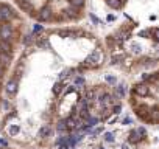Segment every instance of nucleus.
<instances>
[{
	"mask_svg": "<svg viewBox=\"0 0 159 149\" xmlns=\"http://www.w3.org/2000/svg\"><path fill=\"white\" fill-rule=\"evenodd\" d=\"M134 93L139 95V96H147V95L150 93V89H148V86H145V84H137V86L134 87Z\"/></svg>",
	"mask_w": 159,
	"mask_h": 149,
	"instance_id": "nucleus-5",
	"label": "nucleus"
},
{
	"mask_svg": "<svg viewBox=\"0 0 159 149\" xmlns=\"http://www.w3.org/2000/svg\"><path fill=\"white\" fill-rule=\"evenodd\" d=\"M44 28H42V25H34V28H33V31L34 33H39V31H42Z\"/></svg>",
	"mask_w": 159,
	"mask_h": 149,
	"instance_id": "nucleus-13",
	"label": "nucleus"
},
{
	"mask_svg": "<svg viewBox=\"0 0 159 149\" xmlns=\"http://www.w3.org/2000/svg\"><path fill=\"white\" fill-rule=\"evenodd\" d=\"M103 140H105L106 143H114V134H112V132L103 134Z\"/></svg>",
	"mask_w": 159,
	"mask_h": 149,
	"instance_id": "nucleus-6",
	"label": "nucleus"
},
{
	"mask_svg": "<svg viewBox=\"0 0 159 149\" xmlns=\"http://www.w3.org/2000/svg\"><path fill=\"white\" fill-rule=\"evenodd\" d=\"M106 2H108V5H109L111 8H119V6H120L119 0H106Z\"/></svg>",
	"mask_w": 159,
	"mask_h": 149,
	"instance_id": "nucleus-8",
	"label": "nucleus"
},
{
	"mask_svg": "<svg viewBox=\"0 0 159 149\" xmlns=\"http://www.w3.org/2000/svg\"><path fill=\"white\" fill-rule=\"evenodd\" d=\"M91 19H92V22H94V23H97V25L100 23V20H98V19H97V17H95L94 14H91Z\"/></svg>",
	"mask_w": 159,
	"mask_h": 149,
	"instance_id": "nucleus-14",
	"label": "nucleus"
},
{
	"mask_svg": "<svg viewBox=\"0 0 159 149\" xmlns=\"http://www.w3.org/2000/svg\"><path fill=\"white\" fill-rule=\"evenodd\" d=\"M153 37H154V40H157V42H159V28L153 30Z\"/></svg>",
	"mask_w": 159,
	"mask_h": 149,
	"instance_id": "nucleus-12",
	"label": "nucleus"
},
{
	"mask_svg": "<svg viewBox=\"0 0 159 149\" xmlns=\"http://www.w3.org/2000/svg\"><path fill=\"white\" fill-rule=\"evenodd\" d=\"M11 37H13V28H11L10 23L5 22L2 27H0V40H8L10 42Z\"/></svg>",
	"mask_w": 159,
	"mask_h": 149,
	"instance_id": "nucleus-2",
	"label": "nucleus"
},
{
	"mask_svg": "<svg viewBox=\"0 0 159 149\" xmlns=\"http://www.w3.org/2000/svg\"><path fill=\"white\" fill-rule=\"evenodd\" d=\"M105 79H106L109 84H114V86H116V78H114V76H111V74H106Z\"/></svg>",
	"mask_w": 159,
	"mask_h": 149,
	"instance_id": "nucleus-11",
	"label": "nucleus"
},
{
	"mask_svg": "<svg viewBox=\"0 0 159 149\" xmlns=\"http://www.w3.org/2000/svg\"><path fill=\"white\" fill-rule=\"evenodd\" d=\"M123 124H133V120L131 118H125L123 120Z\"/></svg>",
	"mask_w": 159,
	"mask_h": 149,
	"instance_id": "nucleus-15",
	"label": "nucleus"
},
{
	"mask_svg": "<svg viewBox=\"0 0 159 149\" xmlns=\"http://www.w3.org/2000/svg\"><path fill=\"white\" fill-rule=\"evenodd\" d=\"M70 5L73 8H81L84 5V0H70Z\"/></svg>",
	"mask_w": 159,
	"mask_h": 149,
	"instance_id": "nucleus-7",
	"label": "nucleus"
},
{
	"mask_svg": "<svg viewBox=\"0 0 159 149\" xmlns=\"http://www.w3.org/2000/svg\"><path fill=\"white\" fill-rule=\"evenodd\" d=\"M140 135H145V129H133L129 132V143H133V144L139 143L142 138Z\"/></svg>",
	"mask_w": 159,
	"mask_h": 149,
	"instance_id": "nucleus-3",
	"label": "nucleus"
},
{
	"mask_svg": "<svg viewBox=\"0 0 159 149\" xmlns=\"http://www.w3.org/2000/svg\"><path fill=\"white\" fill-rule=\"evenodd\" d=\"M151 120L153 121H159V109H156V110L151 112Z\"/></svg>",
	"mask_w": 159,
	"mask_h": 149,
	"instance_id": "nucleus-9",
	"label": "nucleus"
},
{
	"mask_svg": "<svg viewBox=\"0 0 159 149\" xmlns=\"http://www.w3.org/2000/svg\"><path fill=\"white\" fill-rule=\"evenodd\" d=\"M102 64V53L100 51H94V53H91L86 59H84V67H97V65H100Z\"/></svg>",
	"mask_w": 159,
	"mask_h": 149,
	"instance_id": "nucleus-1",
	"label": "nucleus"
},
{
	"mask_svg": "<svg viewBox=\"0 0 159 149\" xmlns=\"http://www.w3.org/2000/svg\"><path fill=\"white\" fill-rule=\"evenodd\" d=\"M120 110H122V106H120V104H114V107H112V113H114V115H119Z\"/></svg>",
	"mask_w": 159,
	"mask_h": 149,
	"instance_id": "nucleus-10",
	"label": "nucleus"
},
{
	"mask_svg": "<svg viewBox=\"0 0 159 149\" xmlns=\"http://www.w3.org/2000/svg\"><path fill=\"white\" fill-rule=\"evenodd\" d=\"M38 19L41 20V22H48L50 19H52V10L47 6V8H42L41 11H39V14H38Z\"/></svg>",
	"mask_w": 159,
	"mask_h": 149,
	"instance_id": "nucleus-4",
	"label": "nucleus"
}]
</instances>
